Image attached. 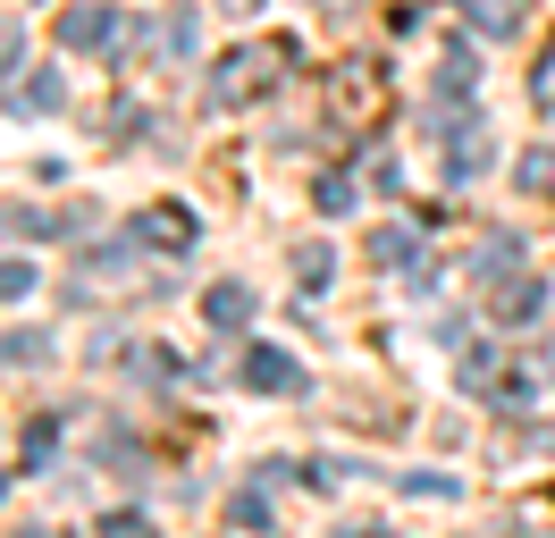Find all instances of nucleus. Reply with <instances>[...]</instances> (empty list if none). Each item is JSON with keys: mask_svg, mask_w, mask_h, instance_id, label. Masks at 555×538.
Wrapping results in <instances>:
<instances>
[{"mask_svg": "<svg viewBox=\"0 0 555 538\" xmlns=\"http://www.w3.org/2000/svg\"><path fill=\"white\" fill-rule=\"evenodd\" d=\"M521 185H530V194H555V152H530V161H521Z\"/></svg>", "mask_w": 555, "mask_h": 538, "instance_id": "7ed1b4c3", "label": "nucleus"}, {"mask_svg": "<svg viewBox=\"0 0 555 538\" xmlns=\"http://www.w3.org/2000/svg\"><path fill=\"white\" fill-rule=\"evenodd\" d=\"M109 538H152V530H143L135 513H109Z\"/></svg>", "mask_w": 555, "mask_h": 538, "instance_id": "20e7f679", "label": "nucleus"}, {"mask_svg": "<svg viewBox=\"0 0 555 538\" xmlns=\"http://www.w3.org/2000/svg\"><path fill=\"white\" fill-rule=\"evenodd\" d=\"M244 311H253V303H244V286H219V295H210V320H219V329H236Z\"/></svg>", "mask_w": 555, "mask_h": 538, "instance_id": "f03ea898", "label": "nucleus"}, {"mask_svg": "<svg viewBox=\"0 0 555 538\" xmlns=\"http://www.w3.org/2000/svg\"><path fill=\"white\" fill-rule=\"evenodd\" d=\"M253 387H304V370L278 362V354H253Z\"/></svg>", "mask_w": 555, "mask_h": 538, "instance_id": "f257e3e1", "label": "nucleus"}]
</instances>
